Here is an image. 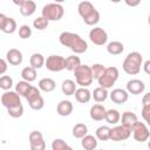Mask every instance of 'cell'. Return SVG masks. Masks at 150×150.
Masks as SVG:
<instances>
[{
  "label": "cell",
  "mask_w": 150,
  "mask_h": 150,
  "mask_svg": "<svg viewBox=\"0 0 150 150\" xmlns=\"http://www.w3.org/2000/svg\"><path fill=\"white\" fill-rule=\"evenodd\" d=\"M59 41L62 46L68 47L75 54H83L88 49L87 41L73 32H62L59 36Z\"/></svg>",
  "instance_id": "6da1fadb"
},
{
  "label": "cell",
  "mask_w": 150,
  "mask_h": 150,
  "mask_svg": "<svg viewBox=\"0 0 150 150\" xmlns=\"http://www.w3.org/2000/svg\"><path fill=\"white\" fill-rule=\"evenodd\" d=\"M77 12L86 25L94 26L100 21V12L94 7L90 1H81L77 5Z\"/></svg>",
  "instance_id": "7a4b0ae2"
},
{
  "label": "cell",
  "mask_w": 150,
  "mask_h": 150,
  "mask_svg": "<svg viewBox=\"0 0 150 150\" xmlns=\"http://www.w3.org/2000/svg\"><path fill=\"white\" fill-rule=\"evenodd\" d=\"M142 63H143L142 54L138 52H131L124 59L122 68L128 75H137L141 71Z\"/></svg>",
  "instance_id": "3957f363"
},
{
  "label": "cell",
  "mask_w": 150,
  "mask_h": 150,
  "mask_svg": "<svg viewBox=\"0 0 150 150\" xmlns=\"http://www.w3.org/2000/svg\"><path fill=\"white\" fill-rule=\"evenodd\" d=\"M73 71H74V76H75V82L80 87H89L93 83L94 79L91 75L90 66L80 63Z\"/></svg>",
  "instance_id": "277c9868"
},
{
  "label": "cell",
  "mask_w": 150,
  "mask_h": 150,
  "mask_svg": "<svg viewBox=\"0 0 150 150\" xmlns=\"http://www.w3.org/2000/svg\"><path fill=\"white\" fill-rule=\"evenodd\" d=\"M64 14V8L61 4L52 2L47 4L42 8V16L46 18L48 21H59L62 19Z\"/></svg>",
  "instance_id": "5b68a950"
},
{
  "label": "cell",
  "mask_w": 150,
  "mask_h": 150,
  "mask_svg": "<svg viewBox=\"0 0 150 150\" xmlns=\"http://www.w3.org/2000/svg\"><path fill=\"white\" fill-rule=\"evenodd\" d=\"M120 76V71L116 67H107L103 71V74L97 79V82L100 84V87H103L105 89L112 88V86L115 84V82L117 81Z\"/></svg>",
  "instance_id": "8992f818"
},
{
  "label": "cell",
  "mask_w": 150,
  "mask_h": 150,
  "mask_svg": "<svg viewBox=\"0 0 150 150\" xmlns=\"http://www.w3.org/2000/svg\"><path fill=\"white\" fill-rule=\"evenodd\" d=\"M131 136V129L127 125H116L114 128H110V141L114 142H121L125 141Z\"/></svg>",
  "instance_id": "52a82bcc"
},
{
  "label": "cell",
  "mask_w": 150,
  "mask_h": 150,
  "mask_svg": "<svg viewBox=\"0 0 150 150\" xmlns=\"http://www.w3.org/2000/svg\"><path fill=\"white\" fill-rule=\"evenodd\" d=\"M131 132H132L134 139L137 142H141V143L148 141V138L150 136V131H149L146 124L143 122H139V121H137L131 127Z\"/></svg>",
  "instance_id": "ba28073f"
},
{
  "label": "cell",
  "mask_w": 150,
  "mask_h": 150,
  "mask_svg": "<svg viewBox=\"0 0 150 150\" xmlns=\"http://www.w3.org/2000/svg\"><path fill=\"white\" fill-rule=\"evenodd\" d=\"M45 67L49 71H61L64 69V57L60 55H49L45 60Z\"/></svg>",
  "instance_id": "9c48e42d"
},
{
  "label": "cell",
  "mask_w": 150,
  "mask_h": 150,
  "mask_svg": "<svg viewBox=\"0 0 150 150\" xmlns=\"http://www.w3.org/2000/svg\"><path fill=\"white\" fill-rule=\"evenodd\" d=\"M90 41L96 46H103L108 41V34L102 27H94L89 32Z\"/></svg>",
  "instance_id": "30bf717a"
},
{
  "label": "cell",
  "mask_w": 150,
  "mask_h": 150,
  "mask_svg": "<svg viewBox=\"0 0 150 150\" xmlns=\"http://www.w3.org/2000/svg\"><path fill=\"white\" fill-rule=\"evenodd\" d=\"M21 103L20 100V95L16 91H12V90H6L2 95H1V104L7 109L11 107H15L18 104Z\"/></svg>",
  "instance_id": "8fae6325"
},
{
  "label": "cell",
  "mask_w": 150,
  "mask_h": 150,
  "mask_svg": "<svg viewBox=\"0 0 150 150\" xmlns=\"http://www.w3.org/2000/svg\"><path fill=\"white\" fill-rule=\"evenodd\" d=\"M28 141H29V145L32 150H45L46 149V142L43 139V135L38 130L30 131L28 136Z\"/></svg>",
  "instance_id": "7c38bea8"
},
{
  "label": "cell",
  "mask_w": 150,
  "mask_h": 150,
  "mask_svg": "<svg viewBox=\"0 0 150 150\" xmlns=\"http://www.w3.org/2000/svg\"><path fill=\"white\" fill-rule=\"evenodd\" d=\"M145 90V84L142 80L131 79L127 82V91L132 95H139Z\"/></svg>",
  "instance_id": "4fadbf2b"
},
{
  "label": "cell",
  "mask_w": 150,
  "mask_h": 150,
  "mask_svg": "<svg viewBox=\"0 0 150 150\" xmlns=\"http://www.w3.org/2000/svg\"><path fill=\"white\" fill-rule=\"evenodd\" d=\"M110 96V100L116 103V104H123L128 101L129 98V93L124 89H121V88H116V89H112L111 93L109 94Z\"/></svg>",
  "instance_id": "5bb4252c"
},
{
  "label": "cell",
  "mask_w": 150,
  "mask_h": 150,
  "mask_svg": "<svg viewBox=\"0 0 150 150\" xmlns=\"http://www.w3.org/2000/svg\"><path fill=\"white\" fill-rule=\"evenodd\" d=\"M22 60H23V56H22V53L16 49V48H11L7 53H6V61L7 63L12 64V66H19L22 63Z\"/></svg>",
  "instance_id": "9a60e30c"
},
{
  "label": "cell",
  "mask_w": 150,
  "mask_h": 150,
  "mask_svg": "<svg viewBox=\"0 0 150 150\" xmlns=\"http://www.w3.org/2000/svg\"><path fill=\"white\" fill-rule=\"evenodd\" d=\"M73 103L69 101V100H62L57 103V107H56V112L62 116V117H66V116H69L71 112H73Z\"/></svg>",
  "instance_id": "2e32d148"
},
{
  "label": "cell",
  "mask_w": 150,
  "mask_h": 150,
  "mask_svg": "<svg viewBox=\"0 0 150 150\" xmlns=\"http://www.w3.org/2000/svg\"><path fill=\"white\" fill-rule=\"evenodd\" d=\"M74 95H75V98L79 103H88L91 98V93L89 91V89L87 87L76 88Z\"/></svg>",
  "instance_id": "e0dca14e"
},
{
  "label": "cell",
  "mask_w": 150,
  "mask_h": 150,
  "mask_svg": "<svg viewBox=\"0 0 150 150\" xmlns=\"http://www.w3.org/2000/svg\"><path fill=\"white\" fill-rule=\"evenodd\" d=\"M89 115H90V118L94 120V121H102L104 120V115H105V108L102 105V104H94L91 105L90 108V111H89Z\"/></svg>",
  "instance_id": "ac0fdd59"
},
{
  "label": "cell",
  "mask_w": 150,
  "mask_h": 150,
  "mask_svg": "<svg viewBox=\"0 0 150 150\" xmlns=\"http://www.w3.org/2000/svg\"><path fill=\"white\" fill-rule=\"evenodd\" d=\"M36 11V4L33 0H26L20 6V14L23 16H30Z\"/></svg>",
  "instance_id": "d6986e66"
},
{
  "label": "cell",
  "mask_w": 150,
  "mask_h": 150,
  "mask_svg": "<svg viewBox=\"0 0 150 150\" xmlns=\"http://www.w3.org/2000/svg\"><path fill=\"white\" fill-rule=\"evenodd\" d=\"M38 86H39V89H40V90H42V91H45V93H50V91H53V90L55 89L56 83H55V81H54L53 79H50V77H43V79H41V80L39 81Z\"/></svg>",
  "instance_id": "ffe728a7"
},
{
  "label": "cell",
  "mask_w": 150,
  "mask_h": 150,
  "mask_svg": "<svg viewBox=\"0 0 150 150\" xmlns=\"http://www.w3.org/2000/svg\"><path fill=\"white\" fill-rule=\"evenodd\" d=\"M120 121H121V123H122L123 125H127V127H129V128L131 129V127L138 121V117H137V115H136L135 112H132V111H124V112L122 114V117L120 118Z\"/></svg>",
  "instance_id": "44dd1931"
},
{
  "label": "cell",
  "mask_w": 150,
  "mask_h": 150,
  "mask_svg": "<svg viewBox=\"0 0 150 150\" xmlns=\"http://www.w3.org/2000/svg\"><path fill=\"white\" fill-rule=\"evenodd\" d=\"M81 145L84 150H94L97 146V138L93 135H86L81 138Z\"/></svg>",
  "instance_id": "7402d4cb"
},
{
  "label": "cell",
  "mask_w": 150,
  "mask_h": 150,
  "mask_svg": "<svg viewBox=\"0 0 150 150\" xmlns=\"http://www.w3.org/2000/svg\"><path fill=\"white\" fill-rule=\"evenodd\" d=\"M61 90H62V93H63L64 95H67V96L74 95V93H75V90H76V82L73 81V80H69V79L62 81Z\"/></svg>",
  "instance_id": "603a6c76"
},
{
  "label": "cell",
  "mask_w": 150,
  "mask_h": 150,
  "mask_svg": "<svg viewBox=\"0 0 150 150\" xmlns=\"http://www.w3.org/2000/svg\"><path fill=\"white\" fill-rule=\"evenodd\" d=\"M45 57L41 53H33L29 57V63H30V67L35 68V69H40L45 66Z\"/></svg>",
  "instance_id": "cb8c5ba5"
},
{
  "label": "cell",
  "mask_w": 150,
  "mask_h": 150,
  "mask_svg": "<svg viewBox=\"0 0 150 150\" xmlns=\"http://www.w3.org/2000/svg\"><path fill=\"white\" fill-rule=\"evenodd\" d=\"M108 89L103 88V87H97L94 89L93 94H91V97L97 102V103H101V102H104L107 98H108Z\"/></svg>",
  "instance_id": "d4e9b609"
},
{
  "label": "cell",
  "mask_w": 150,
  "mask_h": 150,
  "mask_svg": "<svg viewBox=\"0 0 150 150\" xmlns=\"http://www.w3.org/2000/svg\"><path fill=\"white\" fill-rule=\"evenodd\" d=\"M120 118H121V115H120V111L116 110V109H109V110H105V115H104V120L107 121L108 124H117L120 122Z\"/></svg>",
  "instance_id": "484cf974"
},
{
  "label": "cell",
  "mask_w": 150,
  "mask_h": 150,
  "mask_svg": "<svg viewBox=\"0 0 150 150\" xmlns=\"http://www.w3.org/2000/svg\"><path fill=\"white\" fill-rule=\"evenodd\" d=\"M123 50H124V46L120 41H111L107 46V52L110 55H120L123 53Z\"/></svg>",
  "instance_id": "4316f807"
},
{
  "label": "cell",
  "mask_w": 150,
  "mask_h": 150,
  "mask_svg": "<svg viewBox=\"0 0 150 150\" xmlns=\"http://www.w3.org/2000/svg\"><path fill=\"white\" fill-rule=\"evenodd\" d=\"M80 63H81V59L79 56H76V55L67 56L64 59V69H67L69 71H73Z\"/></svg>",
  "instance_id": "83f0119b"
},
{
  "label": "cell",
  "mask_w": 150,
  "mask_h": 150,
  "mask_svg": "<svg viewBox=\"0 0 150 150\" xmlns=\"http://www.w3.org/2000/svg\"><path fill=\"white\" fill-rule=\"evenodd\" d=\"M21 77L22 80L27 81V82H33L36 80V69L28 66V67H25L22 70H21Z\"/></svg>",
  "instance_id": "f1b7e54d"
},
{
  "label": "cell",
  "mask_w": 150,
  "mask_h": 150,
  "mask_svg": "<svg viewBox=\"0 0 150 150\" xmlns=\"http://www.w3.org/2000/svg\"><path fill=\"white\" fill-rule=\"evenodd\" d=\"M95 137L98 141H109L110 138V128L108 125H101L95 131Z\"/></svg>",
  "instance_id": "f546056e"
},
{
  "label": "cell",
  "mask_w": 150,
  "mask_h": 150,
  "mask_svg": "<svg viewBox=\"0 0 150 150\" xmlns=\"http://www.w3.org/2000/svg\"><path fill=\"white\" fill-rule=\"evenodd\" d=\"M88 134V127L84 123H76L73 127V136L75 138H82Z\"/></svg>",
  "instance_id": "4dcf8cb0"
},
{
  "label": "cell",
  "mask_w": 150,
  "mask_h": 150,
  "mask_svg": "<svg viewBox=\"0 0 150 150\" xmlns=\"http://www.w3.org/2000/svg\"><path fill=\"white\" fill-rule=\"evenodd\" d=\"M30 82H27V81H25V80H22V81H19L16 84H15V91L20 95V96H22V97H25V95L27 94V91H28V89L30 88Z\"/></svg>",
  "instance_id": "1f68e13d"
},
{
  "label": "cell",
  "mask_w": 150,
  "mask_h": 150,
  "mask_svg": "<svg viewBox=\"0 0 150 150\" xmlns=\"http://www.w3.org/2000/svg\"><path fill=\"white\" fill-rule=\"evenodd\" d=\"M16 28H18V26H16V21H15L13 18H7L2 32H4L5 34H13V33L16 30Z\"/></svg>",
  "instance_id": "d6a6232c"
},
{
  "label": "cell",
  "mask_w": 150,
  "mask_h": 150,
  "mask_svg": "<svg viewBox=\"0 0 150 150\" xmlns=\"http://www.w3.org/2000/svg\"><path fill=\"white\" fill-rule=\"evenodd\" d=\"M7 114L13 117V118H19L23 115V105L20 103L15 107H11V108H7Z\"/></svg>",
  "instance_id": "836d02e7"
},
{
  "label": "cell",
  "mask_w": 150,
  "mask_h": 150,
  "mask_svg": "<svg viewBox=\"0 0 150 150\" xmlns=\"http://www.w3.org/2000/svg\"><path fill=\"white\" fill-rule=\"evenodd\" d=\"M13 87V79L9 75H1L0 76V89L2 90H11Z\"/></svg>",
  "instance_id": "e575fe53"
},
{
  "label": "cell",
  "mask_w": 150,
  "mask_h": 150,
  "mask_svg": "<svg viewBox=\"0 0 150 150\" xmlns=\"http://www.w3.org/2000/svg\"><path fill=\"white\" fill-rule=\"evenodd\" d=\"M52 149L53 150H71V146L68 145L62 138H55L52 142Z\"/></svg>",
  "instance_id": "d590c367"
},
{
  "label": "cell",
  "mask_w": 150,
  "mask_h": 150,
  "mask_svg": "<svg viewBox=\"0 0 150 150\" xmlns=\"http://www.w3.org/2000/svg\"><path fill=\"white\" fill-rule=\"evenodd\" d=\"M48 25H49V21H48L46 18H43L42 15L39 16V18H36V19L33 21V27H34L35 29H38V30H43V29H46V28L48 27Z\"/></svg>",
  "instance_id": "8d00e7d4"
},
{
  "label": "cell",
  "mask_w": 150,
  "mask_h": 150,
  "mask_svg": "<svg viewBox=\"0 0 150 150\" xmlns=\"http://www.w3.org/2000/svg\"><path fill=\"white\" fill-rule=\"evenodd\" d=\"M90 69H91L93 79H94V80H97V79L103 74L105 67H104L103 64H101V63H95V64H93V66L90 67Z\"/></svg>",
  "instance_id": "74e56055"
},
{
  "label": "cell",
  "mask_w": 150,
  "mask_h": 150,
  "mask_svg": "<svg viewBox=\"0 0 150 150\" xmlns=\"http://www.w3.org/2000/svg\"><path fill=\"white\" fill-rule=\"evenodd\" d=\"M40 95H41L40 94V89L36 88V87H34V86H30V88L28 89L27 94L25 95V98L27 100V102H30V101L35 100L36 97H39Z\"/></svg>",
  "instance_id": "f35d334b"
},
{
  "label": "cell",
  "mask_w": 150,
  "mask_h": 150,
  "mask_svg": "<svg viewBox=\"0 0 150 150\" xmlns=\"http://www.w3.org/2000/svg\"><path fill=\"white\" fill-rule=\"evenodd\" d=\"M28 104H29V107H30L33 110H41V109L45 107V100H43V97L40 95V96L36 97L35 100L28 102Z\"/></svg>",
  "instance_id": "ab89813d"
},
{
  "label": "cell",
  "mask_w": 150,
  "mask_h": 150,
  "mask_svg": "<svg viewBox=\"0 0 150 150\" xmlns=\"http://www.w3.org/2000/svg\"><path fill=\"white\" fill-rule=\"evenodd\" d=\"M19 36H20V39H22V40L29 39V38L32 36V28H30L28 25H22V26H20V28H19Z\"/></svg>",
  "instance_id": "60d3db41"
},
{
  "label": "cell",
  "mask_w": 150,
  "mask_h": 150,
  "mask_svg": "<svg viewBox=\"0 0 150 150\" xmlns=\"http://www.w3.org/2000/svg\"><path fill=\"white\" fill-rule=\"evenodd\" d=\"M141 114H142V117H143L144 122L150 123V105H143Z\"/></svg>",
  "instance_id": "b9f144b4"
},
{
  "label": "cell",
  "mask_w": 150,
  "mask_h": 150,
  "mask_svg": "<svg viewBox=\"0 0 150 150\" xmlns=\"http://www.w3.org/2000/svg\"><path fill=\"white\" fill-rule=\"evenodd\" d=\"M7 68H8L7 61L4 59H0V75H4L7 71Z\"/></svg>",
  "instance_id": "7bdbcfd3"
},
{
  "label": "cell",
  "mask_w": 150,
  "mask_h": 150,
  "mask_svg": "<svg viewBox=\"0 0 150 150\" xmlns=\"http://www.w3.org/2000/svg\"><path fill=\"white\" fill-rule=\"evenodd\" d=\"M142 0H124V2L129 6V7H137L141 4Z\"/></svg>",
  "instance_id": "ee69618b"
},
{
  "label": "cell",
  "mask_w": 150,
  "mask_h": 150,
  "mask_svg": "<svg viewBox=\"0 0 150 150\" xmlns=\"http://www.w3.org/2000/svg\"><path fill=\"white\" fill-rule=\"evenodd\" d=\"M142 104L143 105H150V93L144 94V96L142 98Z\"/></svg>",
  "instance_id": "f6af8a7d"
},
{
  "label": "cell",
  "mask_w": 150,
  "mask_h": 150,
  "mask_svg": "<svg viewBox=\"0 0 150 150\" xmlns=\"http://www.w3.org/2000/svg\"><path fill=\"white\" fill-rule=\"evenodd\" d=\"M7 18H8V16H6V15L2 14V13H0V30L4 29V26H5V23H6Z\"/></svg>",
  "instance_id": "bcb514c9"
},
{
  "label": "cell",
  "mask_w": 150,
  "mask_h": 150,
  "mask_svg": "<svg viewBox=\"0 0 150 150\" xmlns=\"http://www.w3.org/2000/svg\"><path fill=\"white\" fill-rule=\"evenodd\" d=\"M142 66H143V68H144V71L146 73V74H150V70H149V66H150V61L149 60H146L144 63H142Z\"/></svg>",
  "instance_id": "7dc6e473"
},
{
  "label": "cell",
  "mask_w": 150,
  "mask_h": 150,
  "mask_svg": "<svg viewBox=\"0 0 150 150\" xmlns=\"http://www.w3.org/2000/svg\"><path fill=\"white\" fill-rule=\"evenodd\" d=\"M12 1H13V4H14V5H16V6H19V7H20V6H21L26 0H12Z\"/></svg>",
  "instance_id": "c3c4849f"
},
{
  "label": "cell",
  "mask_w": 150,
  "mask_h": 150,
  "mask_svg": "<svg viewBox=\"0 0 150 150\" xmlns=\"http://www.w3.org/2000/svg\"><path fill=\"white\" fill-rule=\"evenodd\" d=\"M63 1H66V0H54V2H56V4H62Z\"/></svg>",
  "instance_id": "681fc988"
},
{
  "label": "cell",
  "mask_w": 150,
  "mask_h": 150,
  "mask_svg": "<svg viewBox=\"0 0 150 150\" xmlns=\"http://www.w3.org/2000/svg\"><path fill=\"white\" fill-rule=\"evenodd\" d=\"M111 2H114V4H118V2H121L122 0H110Z\"/></svg>",
  "instance_id": "f907efd6"
}]
</instances>
